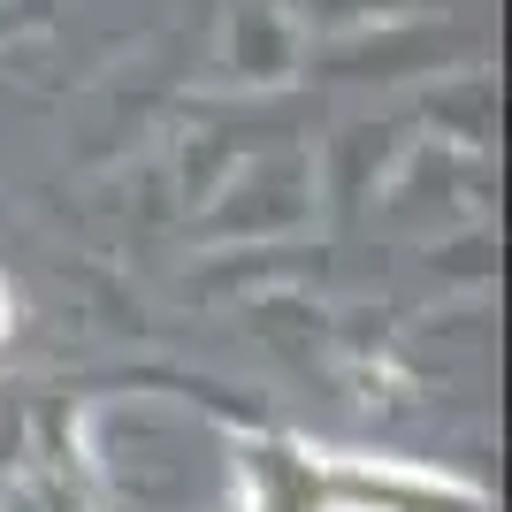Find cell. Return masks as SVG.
Masks as SVG:
<instances>
[{"label": "cell", "mask_w": 512, "mask_h": 512, "mask_svg": "<svg viewBox=\"0 0 512 512\" xmlns=\"http://www.w3.org/2000/svg\"><path fill=\"white\" fill-rule=\"evenodd\" d=\"M0 314H8V306H0Z\"/></svg>", "instance_id": "cell-1"}]
</instances>
